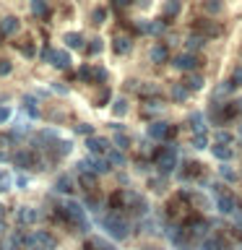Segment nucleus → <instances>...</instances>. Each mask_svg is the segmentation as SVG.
Wrapping results in <instances>:
<instances>
[{"mask_svg":"<svg viewBox=\"0 0 242 250\" xmlns=\"http://www.w3.org/2000/svg\"><path fill=\"white\" fill-rule=\"evenodd\" d=\"M154 162H156V167H159V172H161L164 177L172 175L175 167H177V148H175V144L167 146V148H161V151H156L154 154Z\"/></svg>","mask_w":242,"mask_h":250,"instance_id":"obj_1","label":"nucleus"},{"mask_svg":"<svg viewBox=\"0 0 242 250\" xmlns=\"http://www.w3.org/2000/svg\"><path fill=\"white\" fill-rule=\"evenodd\" d=\"M101 224H104V229H107L109 234H112L115 240H125V237H128V222H125V219H122L120 214H117V211L107 214Z\"/></svg>","mask_w":242,"mask_h":250,"instance_id":"obj_2","label":"nucleus"},{"mask_svg":"<svg viewBox=\"0 0 242 250\" xmlns=\"http://www.w3.org/2000/svg\"><path fill=\"white\" fill-rule=\"evenodd\" d=\"M60 216L65 219L68 224H73V227H86V216H83V208L78 206V203H73V201L62 203V206H60Z\"/></svg>","mask_w":242,"mask_h":250,"instance_id":"obj_3","label":"nucleus"},{"mask_svg":"<svg viewBox=\"0 0 242 250\" xmlns=\"http://www.w3.org/2000/svg\"><path fill=\"white\" fill-rule=\"evenodd\" d=\"M42 60H47L52 68H58V70L70 68V55L65 50H44L42 52Z\"/></svg>","mask_w":242,"mask_h":250,"instance_id":"obj_4","label":"nucleus"},{"mask_svg":"<svg viewBox=\"0 0 242 250\" xmlns=\"http://www.w3.org/2000/svg\"><path fill=\"white\" fill-rule=\"evenodd\" d=\"M148 136H151V138H156V141H164V138L175 136V125L156 120V123H151V125H148Z\"/></svg>","mask_w":242,"mask_h":250,"instance_id":"obj_5","label":"nucleus"},{"mask_svg":"<svg viewBox=\"0 0 242 250\" xmlns=\"http://www.w3.org/2000/svg\"><path fill=\"white\" fill-rule=\"evenodd\" d=\"M172 65H175V68H180V70H185V73H193V70L201 65V60L195 58L193 52H185V55H177V58L172 60Z\"/></svg>","mask_w":242,"mask_h":250,"instance_id":"obj_6","label":"nucleus"},{"mask_svg":"<svg viewBox=\"0 0 242 250\" xmlns=\"http://www.w3.org/2000/svg\"><path fill=\"white\" fill-rule=\"evenodd\" d=\"M193 31H198L201 37L211 39V37H219V34H222V26H219V23H214V21H206V19H201L198 23H195V29H193Z\"/></svg>","mask_w":242,"mask_h":250,"instance_id":"obj_7","label":"nucleus"},{"mask_svg":"<svg viewBox=\"0 0 242 250\" xmlns=\"http://www.w3.org/2000/svg\"><path fill=\"white\" fill-rule=\"evenodd\" d=\"M86 146H89L91 154H107L109 151V141L101 136H89L86 138Z\"/></svg>","mask_w":242,"mask_h":250,"instance_id":"obj_8","label":"nucleus"},{"mask_svg":"<svg viewBox=\"0 0 242 250\" xmlns=\"http://www.w3.org/2000/svg\"><path fill=\"white\" fill-rule=\"evenodd\" d=\"M203 250H232V248L222 234H208L206 242H203Z\"/></svg>","mask_w":242,"mask_h":250,"instance_id":"obj_9","label":"nucleus"},{"mask_svg":"<svg viewBox=\"0 0 242 250\" xmlns=\"http://www.w3.org/2000/svg\"><path fill=\"white\" fill-rule=\"evenodd\" d=\"M211 151H214V156L219 162H229L234 156V146H229V144H211Z\"/></svg>","mask_w":242,"mask_h":250,"instance_id":"obj_10","label":"nucleus"},{"mask_svg":"<svg viewBox=\"0 0 242 250\" xmlns=\"http://www.w3.org/2000/svg\"><path fill=\"white\" fill-rule=\"evenodd\" d=\"M13 164L21 167V169H31L37 164V159H34V154H29V151H16L13 154Z\"/></svg>","mask_w":242,"mask_h":250,"instance_id":"obj_11","label":"nucleus"},{"mask_svg":"<svg viewBox=\"0 0 242 250\" xmlns=\"http://www.w3.org/2000/svg\"><path fill=\"white\" fill-rule=\"evenodd\" d=\"M216 206H219V211H222V214H232V211H234V198H232L229 193L219 190V193H216Z\"/></svg>","mask_w":242,"mask_h":250,"instance_id":"obj_12","label":"nucleus"},{"mask_svg":"<svg viewBox=\"0 0 242 250\" xmlns=\"http://www.w3.org/2000/svg\"><path fill=\"white\" fill-rule=\"evenodd\" d=\"M148 58H151V62H156V65H161V62L169 60V50L167 44H154L151 52H148Z\"/></svg>","mask_w":242,"mask_h":250,"instance_id":"obj_13","label":"nucleus"},{"mask_svg":"<svg viewBox=\"0 0 242 250\" xmlns=\"http://www.w3.org/2000/svg\"><path fill=\"white\" fill-rule=\"evenodd\" d=\"M182 86H185L187 91H201V89H203V76H201V73H187L185 81H182Z\"/></svg>","mask_w":242,"mask_h":250,"instance_id":"obj_14","label":"nucleus"},{"mask_svg":"<svg viewBox=\"0 0 242 250\" xmlns=\"http://www.w3.org/2000/svg\"><path fill=\"white\" fill-rule=\"evenodd\" d=\"M0 31H3V37H11L19 31V19H13V16H5L3 21H0Z\"/></svg>","mask_w":242,"mask_h":250,"instance_id":"obj_15","label":"nucleus"},{"mask_svg":"<svg viewBox=\"0 0 242 250\" xmlns=\"http://www.w3.org/2000/svg\"><path fill=\"white\" fill-rule=\"evenodd\" d=\"M62 42H65L70 50H81V47H83V37L78 34V31H68V34L62 37Z\"/></svg>","mask_w":242,"mask_h":250,"instance_id":"obj_16","label":"nucleus"},{"mask_svg":"<svg viewBox=\"0 0 242 250\" xmlns=\"http://www.w3.org/2000/svg\"><path fill=\"white\" fill-rule=\"evenodd\" d=\"M185 44H187V52H195V50H201V47L206 44V37H201L198 31H193V34L187 37V42H185Z\"/></svg>","mask_w":242,"mask_h":250,"instance_id":"obj_17","label":"nucleus"},{"mask_svg":"<svg viewBox=\"0 0 242 250\" xmlns=\"http://www.w3.org/2000/svg\"><path fill=\"white\" fill-rule=\"evenodd\" d=\"M29 8H31V13H34V16H39V19H44V16L50 13V8H47V0H31Z\"/></svg>","mask_w":242,"mask_h":250,"instance_id":"obj_18","label":"nucleus"},{"mask_svg":"<svg viewBox=\"0 0 242 250\" xmlns=\"http://www.w3.org/2000/svg\"><path fill=\"white\" fill-rule=\"evenodd\" d=\"M112 47H115V52H117V55H128V52H130V47H133V42H130L128 37H117Z\"/></svg>","mask_w":242,"mask_h":250,"instance_id":"obj_19","label":"nucleus"},{"mask_svg":"<svg viewBox=\"0 0 242 250\" xmlns=\"http://www.w3.org/2000/svg\"><path fill=\"white\" fill-rule=\"evenodd\" d=\"M177 13H180V0H169V3L164 5V16H161V19H164V21H167V19H175Z\"/></svg>","mask_w":242,"mask_h":250,"instance_id":"obj_20","label":"nucleus"},{"mask_svg":"<svg viewBox=\"0 0 242 250\" xmlns=\"http://www.w3.org/2000/svg\"><path fill=\"white\" fill-rule=\"evenodd\" d=\"M185 167H187V169L180 172V175H182L185 180H190V177H198V175H201V164H198V162H190V164H185Z\"/></svg>","mask_w":242,"mask_h":250,"instance_id":"obj_21","label":"nucleus"},{"mask_svg":"<svg viewBox=\"0 0 242 250\" xmlns=\"http://www.w3.org/2000/svg\"><path fill=\"white\" fill-rule=\"evenodd\" d=\"M11 185H13V177L8 175L5 169H0V193H5V190H11Z\"/></svg>","mask_w":242,"mask_h":250,"instance_id":"obj_22","label":"nucleus"},{"mask_svg":"<svg viewBox=\"0 0 242 250\" xmlns=\"http://www.w3.org/2000/svg\"><path fill=\"white\" fill-rule=\"evenodd\" d=\"M86 250H115V248H112V245H107L104 240H97V237H94V240H89Z\"/></svg>","mask_w":242,"mask_h":250,"instance_id":"obj_23","label":"nucleus"},{"mask_svg":"<svg viewBox=\"0 0 242 250\" xmlns=\"http://www.w3.org/2000/svg\"><path fill=\"white\" fill-rule=\"evenodd\" d=\"M58 190H60V193H70V190H73V180H70L68 175H62V177L58 180Z\"/></svg>","mask_w":242,"mask_h":250,"instance_id":"obj_24","label":"nucleus"},{"mask_svg":"<svg viewBox=\"0 0 242 250\" xmlns=\"http://www.w3.org/2000/svg\"><path fill=\"white\" fill-rule=\"evenodd\" d=\"M86 50H89V55H99L101 50H104V44H101L99 37H94V39H89V47H86Z\"/></svg>","mask_w":242,"mask_h":250,"instance_id":"obj_25","label":"nucleus"},{"mask_svg":"<svg viewBox=\"0 0 242 250\" xmlns=\"http://www.w3.org/2000/svg\"><path fill=\"white\" fill-rule=\"evenodd\" d=\"M112 112H115L117 117H122L125 112H128V102H125V99H115V104H112Z\"/></svg>","mask_w":242,"mask_h":250,"instance_id":"obj_26","label":"nucleus"},{"mask_svg":"<svg viewBox=\"0 0 242 250\" xmlns=\"http://www.w3.org/2000/svg\"><path fill=\"white\" fill-rule=\"evenodd\" d=\"M91 81L104 83V81H107V70H104V68H91Z\"/></svg>","mask_w":242,"mask_h":250,"instance_id":"obj_27","label":"nucleus"},{"mask_svg":"<svg viewBox=\"0 0 242 250\" xmlns=\"http://www.w3.org/2000/svg\"><path fill=\"white\" fill-rule=\"evenodd\" d=\"M193 146H195V148H208L206 133H195V136H193Z\"/></svg>","mask_w":242,"mask_h":250,"instance_id":"obj_28","label":"nucleus"},{"mask_svg":"<svg viewBox=\"0 0 242 250\" xmlns=\"http://www.w3.org/2000/svg\"><path fill=\"white\" fill-rule=\"evenodd\" d=\"M190 123H193L195 133H206V130H203V128H206V125H203V115H201V112H195V115L190 117Z\"/></svg>","mask_w":242,"mask_h":250,"instance_id":"obj_29","label":"nucleus"},{"mask_svg":"<svg viewBox=\"0 0 242 250\" xmlns=\"http://www.w3.org/2000/svg\"><path fill=\"white\" fill-rule=\"evenodd\" d=\"M219 172H222V177L229 180V183H234V180H237V172H234L232 167H226V164H222V167H219Z\"/></svg>","mask_w":242,"mask_h":250,"instance_id":"obj_30","label":"nucleus"},{"mask_svg":"<svg viewBox=\"0 0 242 250\" xmlns=\"http://www.w3.org/2000/svg\"><path fill=\"white\" fill-rule=\"evenodd\" d=\"M203 8H206V13H219L222 11V0H206Z\"/></svg>","mask_w":242,"mask_h":250,"instance_id":"obj_31","label":"nucleus"},{"mask_svg":"<svg viewBox=\"0 0 242 250\" xmlns=\"http://www.w3.org/2000/svg\"><path fill=\"white\" fill-rule=\"evenodd\" d=\"M104 19H107V11H104V8H97V11L91 13V21L97 23V26H99V23H104Z\"/></svg>","mask_w":242,"mask_h":250,"instance_id":"obj_32","label":"nucleus"},{"mask_svg":"<svg viewBox=\"0 0 242 250\" xmlns=\"http://www.w3.org/2000/svg\"><path fill=\"white\" fill-rule=\"evenodd\" d=\"M214 144H232V136H229V133H224V130H219L214 136Z\"/></svg>","mask_w":242,"mask_h":250,"instance_id":"obj_33","label":"nucleus"},{"mask_svg":"<svg viewBox=\"0 0 242 250\" xmlns=\"http://www.w3.org/2000/svg\"><path fill=\"white\" fill-rule=\"evenodd\" d=\"M172 97H175V99H185L187 97V89H185V86H172Z\"/></svg>","mask_w":242,"mask_h":250,"instance_id":"obj_34","label":"nucleus"},{"mask_svg":"<svg viewBox=\"0 0 242 250\" xmlns=\"http://www.w3.org/2000/svg\"><path fill=\"white\" fill-rule=\"evenodd\" d=\"M232 86H242V65L232 70Z\"/></svg>","mask_w":242,"mask_h":250,"instance_id":"obj_35","label":"nucleus"},{"mask_svg":"<svg viewBox=\"0 0 242 250\" xmlns=\"http://www.w3.org/2000/svg\"><path fill=\"white\" fill-rule=\"evenodd\" d=\"M107 162H109V164H122V154H117V151H107Z\"/></svg>","mask_w":242,"mask_h":250,"instance_id":"obj_36","label":"nucleus"},{"mask_svg":"<svg viewBox=\"0 0 242 250\" xmlns=\"http://www.w3.org/2000/svg\"><path fill=\"white\" fill-rule=\"evenodd\" d=\"M115 144L120 146V148H128V144H130V141H128V136H122V133H117V136H115Z\"/></svg>","mask_w":242,"mask_h":250,"instance_id":"obj_37","label":"nucleus"},{"mask_svg":"<svg viewBox=\"0 0 242 250\" xmlns=\"http://www.w3.org/2000/svg\"><path fill=\"white\" fill-rule=\"evenodd\" d=\"M11 70H13L11 62H8V60H0V76H8Z\"/></svg>","mask_w":242,"mask_h":250,"instance_id":"obj_38","label":"nucleus"},{"mask_svg":"<svg viewBox=\"0 0 242 250\" xmlns=\"http://www.w3.org/2000/svg\"><path fill=\"white\" fill-rule=\"evenodd\" d=\"M76 130H78V133H83V136H91V125H86V123L76 125Z\"/></svg>","mask_w":242,"mask_h":250,"instance_id":"obj_39","label":"nucleus"},{"mask_svg":"<svg viewBox=\"0 0 242 250\" xmlns=\"http://www.w3.org/2000/svg\"><path fill=\"white\" fill-rule=\"evenodd\" d=\"M78 76H81L83 81H91V68H81V70H78Z\"/></svg>","mask_w":242,"mask_h":250,"instance_id":"obj_40","label":"nucleus"},{"mask_svg":"<svg viewBox=\"0 0 242 250\" xmlns=\"http://www.w3.org/2000/svg\"><path fill=\"white\" fill-rule=\"evenodd\" d=\"M0 144H3V146H11V144H16V136H0Z\"/></svg>","mask_w":242,"mask_h":250,"instance_id":"obj_41","label":"nucleus"},{"mask_svg":"<svg viewBox=\"0 0 242 250\" xmlns=\"http://www.w3.org/2000/svg\"><path fill=\"white\" fill-rule=\"evenodd\" d=\"M151 185H154V190H156V193H161V190H164V177H159V180H154Z\"/></svg>","mask_w":242,"mask_h":250,"instance_id":"obj_42","label":"nucleus"},{"mask_svg":"<svg viewBox=\"0 0 242 250\" xmlns=\"http://www.w3.org/2000/svg\"><path fill=\"white\" fill-rule=\"evenodd\" d=\"M21 52H23V55H29V58H31V55H34V47H31V44H23V47H21Z\"/></svg>","mask_w":242,"mask_h":250,"instance_id":"obj_43","label":"nucleus"},{"mask_svg":"<svg viewBox=\"0 0 242 250\" xmlns=\"http://www.w3.org/2000/svg\"><path fill=\"white\" fill-rule=\"evenodd\" d=\"M107 99H109V91L104 89V91H101V94H99V104H104V102H107Z\"/></svg>","mask_w":242,"mask_h":250,"instance_id":"obj_44","label":"nucleus"},{"mask_svg":"<svg viewBox=\"0 0 242 250\" xmlns=\"http://www.w3.org/2000/svg\"><path fill=\"white\" fill-rule=\"evenodd\" d=\"M112 3H115L117 8H125V5H128V3H130V0H112Z\"/></svg>","mask_w":242,"mask_h":250,"instance_id":"obj_45","label":"nucleus"},{"mask_svg":"<svg viewBox=\"0 0 242 250\" xmlns=\"http://www.w3.org/2000/svg\"><path fill=\"white\" fill-rule=\"evenodd\" d=\"M138 5L141 8H148V5H151V0H138Z\"/></svg>","mask_w":242,"mask_h":250,"instance_id":"obj_46","label":"nucleus"},{"mask_svg":"<svg viewBox=\"0 0 242 250\" xmlns=\"http://www.w3.org/2000/svg\"><path fill=\"white\" fill-rule=\"evenodd\" d=\"M234 234H237V237L242 240V229H240V227H234Z\"/></svg>","mask_w":242,"mask_h":250,"instance_id":"obj_47","label":"nucleus"},{"mask_svg":"<svg viewBox=\"0 0 242 250\" xmlns=\"http://www.w3.org/2000/svg\"><path fill=\"white\" fill-rule=\"evenodd\" d=\"M0 39H3V31H0Z\"/></svg>","mask_w":242,"mask_h":250,"instance_id":"obj_48","label":"nucleus"},{"mask_svg":"<svg viewBox=\"0 0 242 250\" xmlns=\"http://www.w3.org/2000/svg\"><path fill=\"white\" fill-rule=\"evenodd\" d=\"M240 109H242V102H240Z\"/></svg>","mask_w":242,"mask_h":250,"instance_id":"obj_49","label":"nucleus"}]
</instances>
